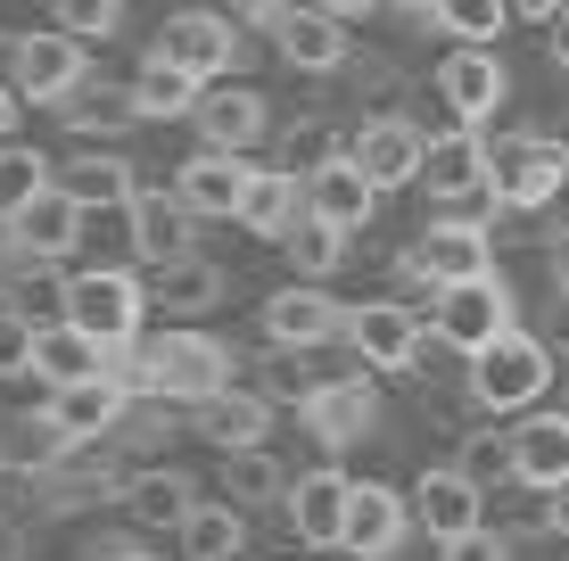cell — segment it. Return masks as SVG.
Segmentation results:
<instances>
[{
  "label": "cell",
  "mask_w": 569,
  "mask_h": 561,
  "mask_svg": "<svg viewBox=\"0 0 569 561\" xmlns=\"http://www.w3.org/2000/svg\"><path fill=\"white\" fill-rule=\"evenodd\" d=\"M116 372L132 380V389H149V397H173V404H207V397H223L231 389V347L223 339H207V331H190V322H173V331H157L141 339Z\"/></svg>",
  "instance_id": "1"
},
{
  "label": "cell",
  "mask_w": 569,
  "mask_h": 561,
  "mask_svg": "<svg viewBox=\"0 0 569 561\" xmlns=\"http://www.w3.org/2000/svg\"><path fill=\"white\" fill-rule=\"evenodd\" d=\"M141 314H149V281H132L124 264H83V273L58 281V322L91 331L108 355L141 347Z\"/></svg>",
  "instance_id": "2"
},
{
  "label": "cell",
  "mask_w": 569,
  "mask_h": 561,
  "mask_svg": "<svg viewBox=\"0 0 569 561\" xmlns=\"http://www.w3.org/2000/svg\"><path fill=\"white\" fill-rule=\"evenodd\" d=\"M545 389H553V347L537 331H503L496 347L470 355V404L479 413H528Z\"/></svg>",
  "instance_id": "3"
},
{
  "label": "cell",
  "mask_w": 569,
  "mask_h": 561,
  "mask_svg": "<svg viewBox=\"0 0 569 561\" xmlns=\"http://www.w3.org/2000/svg\"><path fill=\"white\" fill-rule=\"evenodd\" d=\"M503 331H520L512 322V289L503 273H479V281H455L429 298V339L455 347V355H479V347H496Z\"/></svg>",
  "instance_id": "4"
},
{
  "label": "cell",
  "mask_w": 569,
  "mask_h": 561,
  "mask_svg": "<svg viewBox=\"0 0 569 561\" xmlns=\"http://www.w3.org/2000/svg\"><path fill=\"white\" fill-rule=\"evenodd\" d=\"M569 182V149L553 132H503L496 141V199L512 207V216H537V207H553Z\"/></svg>",
  "instance_id": "5"
},
{
  "label": "cell",
  "mask_w": 569,
  "mask_h": 561,
  "mask_svg": "<svg viewBox=\"0 0 569 561\" xmlns=\"http://www.w3.org/2000/svg\"><path fill=\"white\" fill-rule=\"evenodd\" d=\"M149 50L166 58V67L199 74V83H223L231 58H240V17H231V9H173Z\"/></svg>",
  "instance_id": "6"
},
{
  "label": "cell",
  "mask_w": 569,
  "mask_h": 561,
  "mask_svg": "<svg viewBox=\"0 0 569 561\" xmlns=\"http://www.w3.org/2000/svg\"><path fill=\"white\" fill-rule=\"evenodd\" d=\"M438 100H446V116L455 124H496V108L512 100V74H503V58L496 50H479V42H455L438 58Z\"/></svg>",
  "instance_id": "7"
},
{
  "label": "cell",
  "mask_w": 569,
  "mask_h": 561,
  "mask_svg": "<svg viewBox=\"0 0 569 561\" xmlns=\"http://www.w3.org/2000/svg\"><path fill=\"white\" fill-rule=\"evenodd\" d=\"M421 190L429 199H446V207H470V199H487L496 190V141L487 132H429V166H421Z\"/></svg>",
  "instance_id": "8"
},
{
  "label": "cell",
  "mask_w": 569,
  "mask_h": 561,
  "mask_svg": "<svg viewBox=\"0 0 569 561\" xmlns=\"http://www.w3.org/2000/svg\"><path fill=\"white\" fill-rule=\"evenodd\" d=\"M421 339H429V322H421L405 298H371V305L347 314V347L363 355V372H413V363H421Z\"/></svg>",
  "instance_id": "9"
},
{
  "label": "cell",
  "mask_w": 569,
  "mask_h": 561,
  "mask_svg": "<svg viewBox=\"0 0 569 561\" xmlns=\"http://www.w3.org/2000/svg\"><path fill=\"white\" fill-rule=\"evenodd\" d=\"M405 257L429 273V289H455V281L496 273V231H487L479 216H438L413 248H405Z\"/></svg>",
  "instance_id": "10"
},
{
  "label": "cell",
  "mask_w": 569,
  "mask_h": 561,
  "mask_svg": "<svg viewBox=\"0 0 569 561\" xmlns=\"http://www.w3.org/2000/svg\"><path fill=\"white\" fill-rule=\"evenodd\" d=\"M347 314H356V305H339L322 281H289V289H272V298H264V339L313 355V347L347 339Z\"/></svg>",
  "instance_id": "11"
},
{
  "label": "cell",
  "mask_w": 569,
  "mask_h": 561,
  "mask_svg": "<svg viewBox=\"0 0 569 561\" xmlns=\"http://www.w3.org/2000/svg\"><path fill=\"white\" fill-rule=\"evenodd\" d=\"M124 240H132V257L157 273V264L199 257V216H190L182 190H141V199L124 207Z\"/></svg>",
  "instance_id": "12"
},
{
  "label": "cell",
  "mask_w": 569,
  "mask_h": 561,
  "mask_svg": "<svg viewBox=\"0 0 569 561\" xmlns=\"http://www.w3.org/2000/svg\"><path fill=\"white\" fill-rule=\"evenodd\" d=\"M413 520L429 529V545H455V537L487 529V495H479V479H470L462 462H438V471H421V479H413Z\"/></svg>",
  "instance_id": "13"
},
{
  "label": "cell",
  "mask_w": 569,
  "mask_h": 561,
  "mask_svg": "<svg viewBox=\"0 0 569 561\" xmlns=\"http://www.w3.org/2000/svg\"><path fill=\"white\" fill-rule=\"evenodd\" d=\"M83 50L91 42H74V33H17V50H9V91L17 100H67L74 83H83Z\"/></svg>",
  "instance_id": "14"
},
{
  "label": "cell",
  "mask_w": 569,
  "mask_h": 561,
  "mask_svg": "<svg viewBox=\"0 0 569 561\" xmlns=\"http://www.w3.org/2000/svg\"><path fill=\"white\" fill-rule=\"evenodd\" d=\"M248 182H257V166H248L240 149H190L182 173H173V190L190 199V216H199V223H240Z\"/></svg>",
  "instance_id": "15"
},
{
  "label": "cell",
  "mask_w": 569,
  "mask_h": 561,
  "mask_svg": "<svg viewBox=\"0 0 569 561\" xmlns=\"http://www.w3.org/2000/svg\"><path fill=\"white\" fill-rule=\"evenodd\" d=\"M347 158H356L380 190H405V182H421V166H429V132L405 124V116H371V124L347 132Z\"/></svg>",
  "instance_id": "16"
},
{
  "label": "cell",
  "mask_w": 569,
  "mask_h": 561,
  "mask_svg": "<svg viewBox=\"0 0 569 561\" xmlns=\"http://www.w3.org/2000/svg\"><path fill=\"white\" fill-rule=\"evenodd\" d=\"M306 207H313L322 223H339L347 240H356V231H363L371 216H380V182H371V173L339 149V158H322V166L306 173Z\"/></svg>",
  "instance_id": "17"
},
{
  "label": "cell",
  "mask_w": 569,
  "mask_h": 561,
  "mask_svg": "<svg viewBox=\"0 0 569 561\" xmlns=\"http://www.w3.org/2000/svg\"><path fill=\"white\" fill-rule=\"evenodd\" d=\"M405 529H421V520H413V495L380 488V479H356V512H347V545H339V553L388 561V553L405 545Z\"/></svg>",
  "instance_id": "18"
},
{
  "label": "cell",
  "mask_w": 569,
  "mask_h": 561,
  "mask_svg": "<svg viewBox=\"0 0 569 561\" xmlns=\"http://www.w3.org/2000/svg\"><path fill=\"white\" fill-rule=\"evenodd\" d=\"M124 404H132V380L124 372H108V380H83V389H50V430L67 438V447H91V438H108L116 421H124Z\"/></svg>",
  "instance_id": "19"
},
{
  "label": "cell",
  "mask_w": 569,
  "mask_h": 561,
  "mask_svg": "<svg viewBox=\"0 0 569 561\" xmlns=\"http://www.w3.org/2000/svg\"><path fill=\"white\" fill-rule=\"evenodd\" d=\"M289 529H298V545H347V512H356V479L347 471H306L298 488H289Z\"/></svg>",
  "instance_id": "20"
},
{
  "label": "cell",
  "mask_w": 569,
  "mask_h": 561,
  "mask_svg": "<svg viewBox=\"0 0 569 561\" xmlns=\"http://www.w3.org/2000/svg\"><path fill=\"white\" fill-rule=\"evenodd\" d=\"M83 231H91V207H74L67 190H42V199L9 223V248H17V257H33V264H58V257L83 248Z\"/></svg>",
  "instance_id": "21"
},
{
  "label": "cell",
  "mask_w": 569,
  "mask_h": 561,
  "mask_svg": "<svg viewBox=\"0 0 569 561\" xmlns=\"http://www.w3.org/2000/svg\"><path fill=\"white\" fill-rule=\"evenodd\" d=\"M371 413H380V389L356 372V380H313V397L298 404V421L322 447H356V438L371 430Z\"/></svg>",
  "instance_id": "22"
},
{
  "label": "cell",
  "mask_w": 569,
  "mask_h": 561,
  "mask_svg": "<svg viewBox=\"0 0 569 561\" xmlns=\"http://www.w3.org/2000/svg\"><path fill=\"white\" fill-rule=\"evenodd\" d=\"M124 355H108L91 331H74V322H42V339H33V380L42 389H83V380H108Z\"/></svg>",
  "instance_id": "23"
},
{
  "label": "cell",
  "mask_w": 569,
  "mask_h": 561,
  "mask_svg": "<svg viewBox=\"0 0 569 561\" xmlns=\"http://www.w3.org/2000/svg\"><path fill=\"white\" fill-rule=\"evenodd\" d=\"M190 430H199L214 454H248V447H264V438H272V397H257V389H223V397L190 404Z\"/></svg>",
  "instance_id": "24"
},
{
  "label": "cell",
  "mask_w": 569,
  "mask_h": 561,
  "mask_svg": "<svg viewBox=\"0 0 569 561\" xmlns=\"http://www.w3.org/2000/svg\"><path fill=\"white\" fill-rule=\"evenodd\" d=\"M190 124H199V149H240V158H248V149L264 141L272 108H264L248 83H214L207 100H199V116H190Z\"/></svg>",
  "instance_id": "25"
},
{
  "label": "cell",
  "mask_w": 569,
  "mask_h": 561,
  "mask_svg": "<svg viewBox=\"0 0 569 561\" xmlns=\"http://www.w3.org/2000/svg\"><path fill=\"white\" fill-rule=\"evenodd\" d=\"M512 471L528 495H553L569 488V413H528L512 430Z\"/></svg>",
  "instance_id": "26"
},
{
  "label": "cell",
  "mask_w": 569,
  "mask_h": 561,
  "mask_svg": "<svg viewBox=\"0 0 569 561\" xmlns=\"http://www.w3.org/2000/svg\"><path fill=\"white\" fill-rule=\"evenodd\" d=\"M223 298H231V273H223V264H207V257H182V264H157V273H149V305L166 322L214 314Z\"/></svg>",
  "instance_id": "27"
},
{
  "label": "cell",
  "mask_w": 569,
  "mask_h": 561,
  "mask_svg": "<svg viewBox=\"0 0 569 561\" xmlns=\"http://www.w3.org/2000/svg\"><path fill=\"white\" fill-rule=\"evenodd\" d=\"M58 190H67L74 207H91V216H124V207L141 199V182H132L124 149H83V158L58 173Z\"/></svg>",
  "instance_id": "28"
},
{
  "label": "cell",
  "mask_w": 569,
  "mask_h": 561,
  "mask_svg": "<svg viewBox=\"0 0 569 561\" xmlns=\"http://www.w3.org/2000/svg\"><path fill=\"white\" fill-rule=\"evenodd\" d=\"M272 50H281L298 74H339V67H347V26L298 0V9L281 17V33H272Z\"/></svg>",
  "instance_id": "29"
},
{
  "label": "cell",
  "mask_w": 569,
  "mask_h": 561,
  "mask_svg": "<svg viewBox=\"0 0 569 561\" xmlns=\"http://www.w3.org/2000/svg\"><path fill=\"white\" fill-rule=\"evenodd\" d=\"M306 216V182L289 166H257V182H248L240 199V231H257V240H289Z\"/></svg>",
  "instance_id": "30"
},
{
  "label": "cell",
  "mask_w": 569,
  "mask_h": 561,
  "mask_svg": "<svg viewBox=\"0 0 569 561\" xmlns=\"http://www.w3.org/2000/svg\"><path fill=\"white\" fill-rule=\"evenodd\" d=\"M58 124L83 132V141H116L124 124H141V108H132V83H74L67 100H58Z\"/></svg>",
  "instance_id": "31"
},
{
  "label": "cell",
  "mask_w": 569,
  "mask_h": 561,
  "mask_svg": "<svg viewBox=\"0 0 569 561\" xmlns=\"http://www.w3.org/2000/svg\"><path fill=\"white\" fill-rule=\"evenodd\" d=\"M124 512L141 520V529H182V520L199 512V488H190L173 462H157V471H132L124 479Z\"/></svg>",
  "instance_id": "32"
},
{
  "label": "cell",
  "mask_w": 569,
  "mask_h": 561,
  "mask_svg": "<svg viewBox=\"0 0 569 561\" xmlns=\"http://www.w3.org/2000/svg\"><path fill=\"white\" fill-rule=\"evenodd\" d=\"M214 83H199V74H182V67H166V58H141V74H132V108H141V124H173V116H199Z\"/></svg>",
  "instance_id": "33"
},
{
  "label": "cell",
  "mask_w": 569,
  "mask_h": 561,
  "mask_svg": "<svg viewBox=\"0 0 569 561\" xmlns=\"http://www.w3.org/2000/svg\"><path fill=\"white\" fill-rule=\"evenodd\" d=\"M289 488H298V479H289L264 447L223 454V504H240V512H257V504H289Z\"/></svg>",
  "instance_id": "34"
},
{
  "label": "cell",
  "mask_w": 569,
  "mask_h": 561,
  "mask_svg": "<svg viewBox=\"0 0 569 561\" xmlns=\"http://www.w3.org/2000/svg\"><path fill=\"white\" fill-rule=\"evenodd\" d=\"M173 537H182V561H240V545H248V512H240V504H199Z\"/></svg>",
  "instance_id": "35"
},
{
  "label": "cell",
  "mask_w": 569,
  "mask_h": 561,
  "mask_svg": "<svg viewBox=\"0 0 569 561\" xmlns=\"http://www.w3.org/2000/svg\"><path fill=\"white\" fill-rule=\"evenodd\" d=\"M512 0H429V26L438 33H455V42H479V50H496V33L512 26Z\"/></svg>",
  "instance_id": "36"
},
{
  "label": "cell",
  "mask_w": 569,
  "mask_h": 561,
  "mask_svg": "<svg viewBox=\"0 0 569 561\" xmlns=\"http://www.w3.org/2000/svg\"><path fill=\"white\" fill-rule=\"evenodd\" d=\"M42 190H58L50 158H42V149H9V141H0V223H17Z\"/></svg>",
  "instance_id": "37"
},
{
  "label": "cell",
  "mask_w": 569,
  "mask_h": 561,
  "mask_svg": "<svg viewBox=\"0 0 569 561\" xmlns=\"http://www.w3.org/2000/svg\"><path fill=\"white\" fill-rule=\"evenodd\" d=\"M281 248H289V264H298V281H330V273H339V257H347V231H339V223H322V216L306 207L298 231H289Z\"/></svg>",
  "instance_id": "38"
},
{
  "label": "cell",
  "mask_w": 569,
  "mask_h": 561,
  "mask_svg": "<svg viewBox=\"0 0 569 561\" xmlns=\"http://www.w3.org/2000/svg\"><path fill=\"white\" fill-rule=\"evenodd\" d=\"M33 339H42V322H33L26 305L0 298V380H26L33 372Z\"/></svg>",
  "instance_id": "39"
},
{
  "label": "cell",
  "mask_w": 569,
  "mask_h": 561,
  "mask_svg": "<svg viewBox=\"0 0 569 561\" xmlns=\"http://www.w3.org/2000/svg\"><path fill=\"white\" fill-rule=\"evenodd\" d=\"M58 33H74V42H108L116 17H124V0H50Z\"/></svg>",
  "instance_id": "40"
},
{
  "label": "cell",
  "mask_w": 569,
  "mask_h": 561,
  "mask_svg": "<svg viewBox=\"0 0 569 561\" xmlns=\"http://www.w3.org/2000/svg\"><path fill=\"white\" fill-rule=\"evenodd\" d=\"M462 471L479 479V488H487V479H512V488H520V471H512V438H487V430L462 447Z\"/></svg>",
  "instance_id": "41"
},
{
  "label": "cell",
  "mask_w": 569,
  "mask_h": 561,
  "mask_svg": "<svg viewBox=\"0 0 569 561\" xmlns=\"http://www.w3.org/2000/svg\"><path fill=\"white\" fill-rule=\"evenodd\" d=\"M438 561H512V537L487 520V529H470V537H455V545H438Z\"/></svg>",
  "instance_id": "42"
},
{
  "label": "cell",
  "mask_w": 569,
  "mask_h": 561,
  "mask_svg": "<svg viewBox=\"0 0 569 561\" xmlns=\"http://www.w3.org/2000/svg\"><path fill=\"white\" fill-rule=\"evenodd\" d=\"M545 273H553V289L569 298V223L553 231V240H545Z\"/></svg>",
  "instance_id": "43"
},
{
  "label": "cell",
  "mask_w": 569,
  "mask_h": 561,
  "mask_svg": "<svg viewBox=\"0 0 569 561\" xmlns=\"http://www.w3.org/2000/svg\"><path fill=\"white\" fill-rule=\"evenodd\" d=\"M306 9H322V17H339V26H356V17H371L380 0H306Z\"/></svg>",
  "instance_id": "44"
},
{
  "label": "cell",
  "mask_w": 569,
  "mask_h": 561,
  "mask_svg": "<svg viewBox=\"0 0 569 561\" xmlns=\"http://www.w3.org/2000/svg\"><path fill=\"white\" fill-rule=\"evenodd\" d=\"M545 58H553V67L569 74V9L553 17V26H545Z\"/></svg>",
  "instance_id": "45"
},
{
  "label": "cell",
  "mask_w": 569,
  "mask_h": 561,
  "mask_svg": "<svg viewBox=\"0 0 569 561\" xmlns=\"http://www.w3.org/2000/svg\"><path fill=\"white\" fill-rule=\"evenodd\" d=\"M545 537H569V488L545 495Z\"/></svg>",
  "instance_id": "46"
},
{
  "label": "cell",
  "mask_w": 569,
  "mask_h": 561,
  "mask_svg": "<svg viewBox=\"0 0 569 561\" xmlns=\"http://www.w3.org/2000/svg\"><path fill=\"white\" fill-rule=\"evenodd\" d=\"M512 9H520V17H537V26H553V17L569 9V0H512Z\"/></svg>",
  "instance_id": "47"
},
{
  "label": "cell",
  "mask_w": 569,
  "mask_h": 561,
  "mask_svg": "<svg viewBox=\"0 0 569 561\" xmlns=\"http://www.w3.org/2000/svg\"><path fill=\"white\" fill-rule=\"evenodd\" d=\"M9 132H17V91L0 83V141H9Z\"/></svg>",
  "instance_id": "48"
},
{
  "label": "cell",
  "mask_w": 569,
  "mask_h": 561,
  "mask_svg": "<svg viewBox=\"0 0 569 561\" xmlns=\"http://www.w3.org/2000/svg\"><path fill=\"white\" fill-rule=\"evenodd\" d=\"M108 561H149V553H132V545H124V553H108Z\"/></svg>",
  "instance_id": "49"
},
{
  "label": "cell",
  "mask_w": 569,
  "mask_h": 561,
  "mask_svg": "<svg viewBox=\"0 0 569 561\" xmlns=\"http://www.w3.org/2000/svg\"><path fill=\"white\" fill-rule=\"evenodd\" d=\"M397 9H421V17H429V0H397Z\"/></svg>",
  "instance_id": "50"
},
{
  "label": "cell",
  "mask_w": 569,
  "mask_h": 561,
  "mask_svg": "<svg viewBox=\"0 0 569 561\" xmlns=\"http://www.w3.org/2000/svg\"><path fill=\"white\" fill-rule=\"evenodd\" d=\"M561 413H569V389H561Z\"/></svg>",
  "instance_id": "51"
}]
</instances>
